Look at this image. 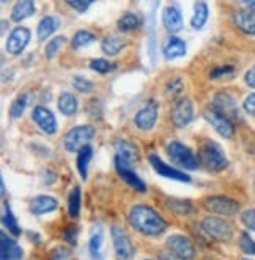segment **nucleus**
<instances>
[{"label":"nucleus","mask_w":255,"mask_h":260,"mask_svg":"<svg viewBox=\"0 0 255 260\" xmlns=\"http://www.w3.org/2000/svg\"><path fill=\"white\" fill-rule=\"evenodd\" d=\"M202 231L216 241H229L233 235L230 222L214 216H208L202 221Z\"/></svg>","instance_id":"obj_5"},{"label":"nucleus","mask_w":255,"mask_h":260,"mask_svg":"<svg viewBox=\"0 0 255 260\" xmlns=\"http://www.w3.org/2000/svg\"><path fill=\"white\" fill-rule=\"evenodd\" d=\"M140 25V19L137 14L134 13H125L122 18L118 19V28L122 32H131V30H136Z\"/></svg>","instance_id":"obj_30"},{"label":"nucleus","mask_w":255,"mask_h":260,"mask_svg":"<svg viewBox=\"0 0 255 260\" xmlns=\"http://www.w3.org/2000/svg\"><path fill=\"white\" fill-rule=\"evenodd\" d=\"M167 153L170 159L179 167H185L188 171H196L199 167L200 161L197 159V156L194 155V151L189 147H186L181 142H176V141L170 142L167 145Z\"/></svg>","instance_id":"obj_4"},{"label":"nucleus","mask_w":255,"mask_h":260,"mask_svg":"<svg viewBox=\"0 0 255 260\" xmlns=\"http://www.w3.org/2000/svg\"><path fill=\"white\" fill-rule=\"evenodd\" d=\"M68 5L74 10H78L79 13H84L90 5H92V2H84V0H69Z\"/></svg>","instance_id":"obj_44"},{"label":"nucleus","mask_w":255,"mask_h":260,"mask_svg":"<svg viewBox=\"0 0 255 260\" xmlns=\"http://www.w3.org/2000/svg\"><path fill=\"white\" fill-rule=\"evenodd\" d=\"M244 260H247V258H244Z\"/></svg>","instance_id":"obj_50"},{"label":"nucleus","mask_w":255,"mask_h":260,"mask_svg":"<svg viewBox=\"0 0 255 260\" xmlns=\"http://www.w3.org/2000/svg\"><path fill=\"white\" fill-rule=\"evenodd\" d=\"M111 232L118 260H134V246L125 229L120 225H112Z\"/></svg>","instance_id":"obj_7"},{"label":"nucleus","mask_w":255,"mask_h":260,"mask_svg":"<svg viewBox=\"0 0 255 260\" xmlns=\"http://www.w3.org/2000/svg\"><path fill=\"white\" fill-rule=\"evenodd\" d=\"M115 167H117L118 175L122 177L131 188H134L139 192H147V185L143 183V180L131 169V166L128 162H125L123 159H120L118 156H115Z\"/></svg>","instance_id":"obj_13"},{"label":"nucleus","mask_w":255,"mask_h":260,"mask_svg":"<svg viewBox=\"0 0 255 260\" xmlns=\"http://www.w3.org/2000/svg\"><path fill=\"white\" fill-rule=\"evenodd\" d=\"M68 213L71 218H78L81 213V188L74 186L68 197Z\"/></svg>","instance_id":"obj_29"},{"label":"nucleus","mask_w":255,"mask_h":260,"mask_svg":"<svg viewBox=\"0 0 255 260\" xmlns=\"http://www.w3.org/2000/svg\"><path fill=\"white\" fill-rule=\"evenodd\" d=\"M159 260H181V258H178L176 255H173L172 252H162L159 255Z\"/></svg>","instance_id":"obj_47"},{"label":"nucleus","mask_w":255,"mask_h":260,"mask_svg":"<svg viewBox=\"0 0 255 260\" xmlns=\"http://www.w3.org/2000/svg\"><path fill=\"white\" fill-rule=\"evenodd\" d=\"M199 161L206 166V169L221 172L229 166V159L222 147L213 141H205L199 148Z\"/></svg>","instance_id":"obj_2"},{"label":"nucleus","mask_w":255,"mask_h":260,"mask_svg":"<svg viewBox=\"0 0 255 260\" xmlns=\"http://www.w3.org/2000/svg\"><path fill=\"white\" fill-rule=\"evenodd\" d=\"M147 260H152V258H147Z\"/></svg>","instance_id":"obj_49"},{"label":"nucleus","mask_w":255,"mask_h":260,"mask_svg":"<svg viewBox=\"0 0 255 260\" xmlns=\"http://www.w3.org/2000/svg\"><path fill=\"white\" fill-rule=\"evenodd\" d=\"M95 137V128L88 125H79L76 128H72L66 133L63 145L65 150L72 153V151H81L87 144Z\"/></svg>","instance_id":"obj_3"},{"label":"nucleus","mask_w":255,"mask_h":260,"mask_svg":"<svg viewBox=\"0 0 255 260\" xmlns=\"http://www.w3.org/2000/svg\"><path fill=\"white\" fill-rule=\"evenodd\" d=\"M243 222L246 227H249L250 231H255V208H250V210H246L241 216Z\"/></svg>","instance_id":"obj_41"},{"label":"nucleus","mask_w":255,"mask_h":260,"mask_svg":"<svg viewBox=\"0 0 255 260\" xmlns=\"http://www.w3.org/2000/svg\"><path fill=\"white\" fill-rule=\"evenodd\" d=\"M95 40H96V37L92 32H87V30H79V32L74 34L71 44H72L74 49H81V48H85V46H88V44H92Z\"/></svg>","instance_id":"obj_31"},{"label":"nucleus","mask_w":255,"mask_h":260,"mask_svg":"<svg viewBox=\"0 0 255 260\" xmlns=\"http://www.w3.org/2000/svg\"><path fill=\"white\" fill-rule=\"evenodd\" d=\"M92 156H93V150L90 145L84 147L79 151V155H78V171H79V174H81V177L84 180H87L88 164H90V161H92Z\"/></svg>","instance_id":"obj_28"},{"label":"nucleus","mask_w":255,"mask_h":260,"mask_svg":"<svg viewBox=\"0 0 255 260\" xmlns=\"http://www.w3.org/2000/svg\"><path fill=\"white\" fill-rule=\"evenodd\" d=\"M58 27H60V21L57 18H54V16L43 18L38 24V40L44 41L46 38H49Z\"/></svg>","instance_id":"obj_25"},{"label":"nucleus","mask_w":255,"mask_h":260,"mask_svg":"<svg viewBox=\"0 0 255 260\" xmlns=\"http://www.w3.org/2000/svg\"><path fill=\"white\" fill-rule=\"evenodd\" d=\"M208 5L205 2H199L196 4V7H194V16L191 19V25L196 28V30H200L206 21H208Z\"/></svg>","instance_id":"obj_27"},{"label":"nucleus","mask_w":255,"mask_h":260,"mask_svg":"<svg viewBox=\"0 0 255 260\" xmlns=\"http://www.w3.org/2000/svg\"><path fill=\"white\" fill-rule=\"evenodd\" d=\"M66 43V37H57V38H52L48 44H46V57L48 58H54L57 54H58V51L62 49V46Z\"/></svg>","instance_id":"obj_34"},{"label":"nucleus","mask_w":255,"mask_h":260,"mask_svg":"<svg viewBox=\"0 0 255 260\" xmlns=\"http://www.w3.org/2000/svg\"><path fill=\"white\" fill-rule=\"evenodd\" d=\"M128 46V41L120 37H107L101 43V49L107 55H117Z\"/></svg>","instance_id":"obj_24"},{"label":"nucleus","mask_w":255,"mask_h":260,"mask_svg":"<svg viewBox=\"0 0 255 260\" xmlns=\"http://www.w3.org/2000/svg\"><path fill=\"white\" fill-rule=\"evenodd\" d=\"M4 224H5V227H8V231H10L14 237L21 235V227H19V224H18L16 218H14V215H13V211H11V208H10V205H8V204H5Z\"/></svg>","instance_id":"obj_32"},{"label":"nucleus","mask_w":255,"mask_h":260,"mask_svg":"<svg viewBox=\"0 0 255 260\" xmlns=\"http://www.w3.org/2000/svg\"><path fill=\"white\" fill-rule=\"evenodd\" d=\"M194 118V106L191 103V100L183 98L178 100L175 108L172 111V121L176 128H185L186 125H189Z\"/></svg>","instance_id":"obj_12"},{"label":"nucleus","mask_w":255,"mask_h":260,"mask_svg":"<svg viewBox=\"0 0 255 260\" xmlns=\"http://www.w3.org/2000/svg\"><path fill=\"white\" fill-rule=\"evenodd\" d=\"M243 106H244V111H246L249 115L255 117V93H250L249 96H246Z\"/></svg>","instance_id":"obj_42"},{"label":"nucleus","mask_w":255,"mask_h":260,"mask_svg":"<svg viewBox=\"0 0 255 260\" xmlns=\"http://www.w3.org/2000/svg\"><path fill=\"white\" fill-rule=\"evenodd\" d=\"M162 24L170 34H176L183 28V16L175 5H169L162 13Z\"/></svg>","instance_id":"obj_20"},{"label":"nucleus","mask_w":255,"mask_h":260,"mask_svg":"<svg viewBox=\"0 0 255 260\" xmlns=\"http://www.w3.org/2000/svg\"><path fill=\"white\" fill-rule=\"evenodd\" d=\"M244 81H246V84H247L249 87L255 88V67H252L250 70L246 71V74H244Z\"/></svg>","instance_id":"obj_46"},{"label":"nucleus","mask_w":255,"mask_h":260,"mask_svg":"<svg viewBox=\"0 0 255 260\" xmlns=\"http://www.w3.org/2000/svg\"><path fill=\"white\" fill-rule=\"evenodd\" d=\"M235 25L246 35H255V11L253 10H238L233 14Z\"/></svg>","instance_id":"obj_19"},{"label":"nucleus","mask_w":255,"mask_h":260,"mask_svg":"<svg viewBox=\"0 0 255 260\" xmlns=\"http://www.w3.org/2000/svg\"><path fill=\"white\" fill-rule=\"evenodd\" d=\"M32 118L40 126V129L44 131L46 134H54L57 131V120H55L54 114L49 109L44 108V106H37L32 112Z\"/></svg>","instance_id":"obj_16"},{"label":"nucleus","mask_w":255,"mask_h":260,"mask_svg":"<svg viewBox=\"0 0 255 260\" xmlns=\"http://www.w3.org/2000/svg\"><path fill=\"white\" fill-rule=\"evenodd\" d=\"M35 13V2L32 0H22V2H18L11 10V19L21 22L24 19H27L28 16H32Z\"/></svg>","instance_id":"obj_23"},{"label":"nucleus","mask_w":255,"mask_h":260,"mask_svg":"<svg viewBox=\"0 0 255 260\" xmlns=\"http://www.w3.org/2000/svg\"><path fill=\"white\" fill-rule=\"evenodd\" d=\"M183 88H185V84L179 78H173L172 81H169V84L166 85V93L167 96H172V98H178L179 95L183 93Z\"/></svg>","instance_id":"obj_36"},{"label":"nucleus","mask_w":255,"mask_h":260,"mask_svg":"<svg viewBox=\"0 0 255 260\" xmlns=\"http://www.w3.org/2000/svg\"><path fill=\"white\" fill-rule=\"evenodd\" d=\"M72 85L76 90H79L81 93H90V91L95 88V84L92 81L85 79L84 76H76V78L72 79Z\"/></svg>","instance_id":"obj_37"},{"label":"nucleus","mask_w":255,"mask_h":260,"mask_svg":"<svg viewBox=\"0 0 255 260\" xmlns=\"http://www.w3.org/2000/svg\"><path fill=\"white\" fill-rule=\"evenodd\" d=\"M246 5H247L249 10H253L255 11V2H246Z\"/></svg>","instance_id":"obj_48"},{"label":"nucleus","mask_w":255,"mask_h":260,"mask_svg":"<svg viewBox=\"0 0 255 260\" xmlns=\"http://www.w3.org/2000/svg\"><path fill=\"white\" fill-rule=\"evenodd\" d=\"M158 112H159V104L155 100H152L136 114V117H134V123H136V126L142 131H150L156 125Z\"/></svg>","instance_id":"obj_9"},{"label":"nucleus","mask_w":255,"mask_h":260,"mask_svg":"<svg viewBox=\"0 0 255 260\" xmlns=\"http://www.w3.org/2000/svg\"><path fill=\"white\" fill-rule=\"evenodd\" d=\"M239 248H241V251L244 254L255 255V241L247 234H241V238H239Z\"/></svg>","instance_id":"obj_39"},{"label":"nucleus","mask_w":255,"mask_h":260,"mask_svg":"<svg viewBox=\"0 0 255 260\" xmlns=\"http://www.w3.org/2000/svg\"><path fill=\"white\" fill-rule=\"evenodd\" d=\"M203 207L214 215H222V216H235L239 211V204L230 197L224 196H213L205 199Z\"/></svg>","instance_id":"obj_6"},{"label":"nucleus","mask_w":255,"mask_h":260,"mask_svg":"<svg viewBox=\"0 0 255 260\" xmlns=\"http://www.w3.org/2000/svg\"><path fill=\"white\" fill-rule=\"evenodd\" d=\"M153 24H155V16L152 14L150 18V40H152V49H150V55L155 60V34H153Z\"/></svg>","instance_id":"obj_45"},{"label":"nucleus","mask_w":255,"mask_h":260,"mask_svg":"<svg viewBox=\"0 0 255 260\" xmlns=\"http://www.w3.org/2000/svg\"><path fill=\"white\" fill-rule=\"evenodd\" d=\"M216 112L222 114L224 117H227L229 120H236L238 118V108H236V103L235 98L229 93V91H219L216 93L214 100H213V108Z\"/></svg>","instance_id":"obj_10"},{"label":"nucleus","mask_w":255,"mask_h":260,"mask_svg":"<svg viewBox=\"0 0 255 260\" xmlns=\"http://www.w3.org/2000/svg\"><path fill=\"white\" fill-rule=\"evenodd\" d=\"M150 164L153 166V169L161 175V177H166L170 180H176V181H191V177L186 175L185 172L175 169V167H170L169 164L164 162L159 156L156 155H150Z\"/></svg>","instance_id":"obj_15"},{"label":"nucleus","mask_w":255,"mask_h":260,"mask_svg":"<svg viewBox=\"0 0 255 260\" xmlns=\"http://www.w3.org/2000/svg\"><path fill=\"white\" fill-rule=\"evenodd\" d=\"M128 219L137 232L150 237L161 235L167 229V222L164 221V218L148 205H134L129 210Z\"/></svg>","instance_id":"obj_1"},{"label":"nucleus","mask_w":255,"mask_h":260,"mask_svg":"<svg viewBox=\"0 0 255 260\" xmlns=\"http://www.w3.org/2000/svg\"><path fill=\"white\" fill-rule=\"evenodd\" d=\"M205 118L222 137H226V139H232L233 137V134H235L233 121L229 120L227 117H224L222 114L216 112L214 109H208V111H205Z\"/></svg>","instance_id":"obj_11"},{"label":"nucleus","mask_w":255,"mask_h":260,"mask_svg":"<svg viewBox=\"0 0 255 260\" xmlns=\"http://www.w3.org/2000/svg\"><path fill=\"white\" fill-rule=\"evenodd\" d=\"M114 148L117 151V156L120 159H123L125 162H128L129 166L139 161V148L132 142H129L126 139H115Z\"/></svg>","instance_id":"obj_17"},{"label":"nucleus","mask_w":255,"mask_h":260,"mask_svg":"<svg viewBox=\"0 0 255 260\" xmlns=\"http://www.w3.org/2000/svg\"><path fill=\"white\" fill-rule=\"evenodd\" d=\"M235 73V68L230 67V65H226V67H217L214 68L211 73H209V78L211 79H221L224 76H232Z\"/></svg>","instance_id":"obj_40"},{"label":"nucleus","mask_w":255,"mask_h":260,"mask_svg":"<svg viewBox=\"0 0 255 260\" xmlns=\"http://www.w3.org/2000/svg\"><path fill=\"white\" fill-rule=\"evenodd\" d=\"M57 207H58V202L51 196H37L32 199V202H30V210H32V213L37 216L54 211L57 210Z\"/></svg>","instance_id":"obj_21"},{"label":"nucleus","mask_w":255,"mask_h":260,"mask_svg":"<svg viewBox=\"0 0 255 260\" xmlns=\"http://www.w3.org/2000/svg\"><path fill=\"white\" fill-rule=\"evenodd\" d=\"M25 106H27V95H19L11 104L10 117L11 118H19L24 114V111H25Z\"/></svg>","instance_id":"obj_35"},{"label":"nucleus","mask_w":255,"mask_h":260,"mask_svg":"<svg viewBox=\"0 0 255 260\" xmlns=\"http://www.w3.org/2000/svg\"><path fill=\"white\" fill-rule=\"evenodd\" d=\"M169 251L181 260H192L196 257V248L185 235H172L166 241Z\"/></svg>","instance_id":"obj_8"},{"label":"nucleus","mask_w":255,"mask_h":260,"mask_svg":"<svg viewBox=\"0 0 255 260\" xmlns=\"http://www.w3.org/2000/svg\"><path fill=\"white\" fill-rule=\"evenodd\" d=\"M164 57L167 60H173V58H178V57H183L186 54V43L178 38V37H172L166 44H164Z\"/></svg>","instance_id":"obj_22"},{"label":"nucleus","mask_w":255,"mask_h":260,"mask_svg":"<svg viewBox=\"0 0 255 260\" xmlns=\"http://www.w3.org/2000/svg\"><path fill=\"white\" fill-rule=\"evenodd\" d=\"M0 260H22V249L5 232L0 234Z\"/></svg>","instance_id":"obj_18"},{"label":"nucleus","mask_w":255,"mask_h":260,"mask_svg":"<svg viewBox=\"0 0 255 260\" xmlns=\"http://www.w3.org/2000/svg\"><path fill=\"white\" fill-rule=\"evenodd\" d=\"M101 244H102V231L98 229L96 232H93L92 238H90V243H88V249H90V254H92L93 258H99Z\"/></svg>","instance_id":"obj_33"},{"label":"nucleus","mask_w":255,"mask_h":260,"mask_svg":"<svg viewBox=\"0 0 255 260\" xmlns=\"http://www.w3.org/2000/svg\"><path fill=\"white\" fill-rule=\"evenodd\" d=\"M57 104H58V111L66 117L74 115L78 111V100L72 93H68V91H65V93H62L58 96Z\"/></svg>","instance_id":"obj_26"},{"label":"nucleus","mask_w":255,"mask_h":260,"mask_svg":"<svg viewBox=\"0 0 255 260\" xmlns=\"http://www.w3.org/2000/svg\"><path fill=\"white\" fill-rule=\"evenodd\" d=\"M30 41V30L25 27H16L13 32L8 35L7 40V52L11 55H19L25 46Z\"/></svg>","instance_id":"obj_14"},{"label":"nucleus","mask_w":255,"mask_h":260,"mask_svg":"<svg viewBox=\"0 0 255 260\" xmlns=\"http://www.w3.org/2000/svg\"><path fill=\"white\" fill-rule=\"evenodd\" d=\"M90 68H92L93 71L99 73V74H106L109 71L114 70V65L109 62V60H104V58H95L90 62Z\"/></svg>","instance_id":"obj_38"},{"label":"nucleus","mask_w":255,"mask_h":260,"mask_svg":"<svg viewBox=\"0 0 255 260\" xmlns=\"http://www.w3.org/2000/svg\"><path fill=\"white\" fill-rule=\"evenodd\" d=\"M63 238L69 244H76V241H78V229L74 227V225L68 227L66 231H65V234H63Z\"/></svg>","instance_id":"obj_43"}]
</instances>
